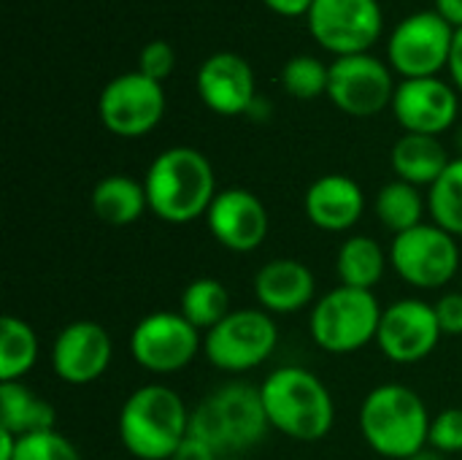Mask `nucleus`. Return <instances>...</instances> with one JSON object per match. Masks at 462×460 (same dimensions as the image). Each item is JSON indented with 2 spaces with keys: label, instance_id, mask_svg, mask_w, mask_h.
Here are the masks:
<instances>
[{
  "label": "nucleus",
  "instance_id": "obj_27",
  "mask_svg": "<svg viewBox=\"0 0 462 460\" xmlns=\"http://www.w3.org/2000/svg\"><path fill=\"white\" fill-rule=\"evenodd\" d=\"M179 312L200 333H208L214 325H219L233 312L230 293H227V287L219 279H214V277H198V279H192L181 290Z\"/></svg>",
  "mask_w": 462,
  "mask_h": 460
},
{
  "label": "nucleus",
  "instance_id": "obj_6",
  "mask_svg": "<svg viewBox=\"0 0 462 460\" xmlns=\"http://www.w3.org/2000/svg\"><path fill=\"white\" fill-rule=\"evenodd\" d=\"M382 312L374 290L338 285L317 298L309 312L311 342L328 355H355L376 344Z\"/></svg>",
  "mask_w": 462,
  "mask_h": 460
},
{
  "label": "nucleus",
  "instance_id": "obj_36",
  "mask_svg": "<svg viewBox=\"0 0 462 460\" xmlns=\"http://www.w3.org/2000/svg\"><path fill=\"white\" fill-rule=\"evenodd\" d=\"M449 76L455 89L462 95V27L455 33V46H452V57H449Z\"/></svg>",
  "mask_w": 462,
  "mask_h": 460
},
{
  "label": "nucleus",
  "instance_id": "obj_18",
  "mask_svg": "<svg viewBox=\"0 0 462 460\" xmlns=\"http://www.w3.org/2000/svg\"><path fill=\"white\" fill-rule=\"evenodd\" d=\"M198 95L203 106L219 117L249 114L257 103V84L252 65L236 52H214L203 60L198 79Z\"/></svg>",
  "mask_w": 462,
  "mask_h": 460
},
{
  "label": "nucleus",
  "instance_id": "obj_28",
  "mask_svg": "<svg viewBox=\"0 0 462 460\" xmlns=\"http://www.w3.org/2000/svg\"><path fill=\"white\" fill-rule=\"evenodd\" d=\"M430 222L462 239V157H452L441 179L428 190Z\"/></svg>",
  "mask_w": 462,
  "mask_h": 460
},
{
  "label": "nucleus",
  "instance_id": "obj_5",
  "mask_svg": "<svg viewBox=\"0 0 462 460\" xmlns=\"http://www.w3.org/2000/svg\"><path fill=\"white\" fill-rule=\"evenodd\" d=\"M430 420L433 415L422 396L403 382L376 385L368 390L357 412L363 442L387 460H409L425 450Z\"/></svg>",
  "mask_w": 462,
  "mask_h": 460
},
{
  "label": "nucleus",
  "instance_id": "obj_2",
  "mask_svg": "<svg viewBox=\"0 0 462 460\" xmlns=\"http://www.w3.org/2000/svg\"><path fill=\"white\" fill-rule=\"evenodd\" d=\"M260 399L271 431L303 445L322 442L336 426V401L330 388L303 366H282L260 385Z\"/></svg>",
  "mask_w": 462,
  "mask_h": 460
},
{
  "label": "nucleus",
  "instance_id": "obj_8",
  "mask_svg": "<svg viewBox=\"0 0 462 460\" xmlns=\"http://www.w3.org/2000/svg\"><path fill=\"white\" fill-rule=\"evenodd\" d=\"M390 268L414 290H444L462 274L460 244L436 222H422L393 236Z\"/></svg>",
  "mask_w": 462,
  "mask_h": 460
},
{
  "label": "nucleus",
  "instance_id": "obj_24",
  "mask_svg": "<svg viewBox=\"0 0 462 460\" xmlns=\"http://www.w3.org/2000/svg\"><path fill=\"white\" fill-rule=\"evenodd\" d=\"M54 428V407L24 382H0V431L30 437Z\"/></svg>",
  "mask_w": 462,
  "mask_h": 460
},
{
  "label": "nucleus",
  "instance_id": "obj_15",
  "mask_svg": "<svg viewBox=\"0 0 462 460\" xmlns=\"http://www.w3.org/2000/svg\"><path fill=\"white\" fill-rule=\"evenodd\" d=\"M49 361L60 382L73 388L92 385L108 371L114 361L111 333L95 320H73L57 331Z\"/></svg>",
  "mask_w": 462,
  "mask_h": 460
},
{
  "label": "nucleus",
  "instance_id": "obj_4",
  "mask_svg": "<svg viewBox=\"0 0 462 460\" xmlns=\"http://www.w3.org/2000/svg\"><path fill=\"white\" fill-rule=\"evenodd\" d=\"M271 431L260 385L233 380L214 388L195 409L189 434L206 442L219 458H238L257 447Z\"/></svg>",
  "mask_w": 462,
  "mask_h": 460
},
{
  "label": "nucleus",
  "instance_id": "obj_25",
  "mask_svg": "<svg viewBox=\"0 0 462 460\" xmlns=\"http://www.w3.org/2000/svg\"><path fill=\"white\" fill-rule=\"evenodd\" d=\"M374 214L382 222V228H387L393 236L406 233L417 225L425 222L428 214V195H422L420 187L393 179L387 182L376 198H374Z\"/></svg>",
  "mask_w": 462,
  "mask_h": 460
},
{
  "label": "nucleus",
  "instance_id": "obj_41",
  "mask_svg": "<svg viewBox=\"0 0 462 460\" xmlns=\"http://www.w3.org/2000/svg\"><path fill=\"white\" fill-rule=\"evenodd\" d=\"M219 460H244V458H219Z\"/></svg>",
  "mask_w": 462,
  "mask_h": 460
},
{
  "label": "nucleus",
  "instance_id": "obj_37",
  "mask_svg": "<svg viewBox=\"0 0 462 460\" xmlns=\"http://www.w3.org/2000/svg\"><path fill=\"white\" fill-rule=\"evenodd\" d=\"M436 11L455 27H462V0H436Z\"/></svg>",
  "mask_w": 462,
  "mask_h": 460
},
{
  "label": "nucleus",
  "instance_id": "obj_21",
  "mask_svg": "<svg viewBox=\"0 0 462 460\" xmlns=\"http://www.w3.org/2000/svg\"><path fill=\"white\" fill-rule=\"evenodd\" d=\"M452 163L447 146L436 136H420V133H403L390 152V165L395 171V179L409 182L414 187H433L447 165Z\"/></svg>",
  "mask_w": 462,
  "mask_h": 460
},
{
  "label": "nucleus",
  "instance_id": "obj_40",
  "mask_svg": "<svg viewBox=\"0 0 462 460\" xmlns=\"http://www.w3.org/2000/svg\"><path fill=\"white\" fill-rule=\"evenodd\" d=\"M455 144H457V152H460L457 157H462V127L457 130V136H455Z\"/></svg>",
  "mask_w": 462,
  "mask_h": 460
},
{
  "label": "nucleus",
  "instance_id": "obj_14",
  "mask_svg": "<svg viewBox=\"0 0 462 460\" xmlns=\"http://www.w3.org/2000/svg\"><path fill=\"white\" fill-rule=\"evenodd\" d=\"M444 339L433 304L422 298H401L382 312L376 347L398 366H414L430 358Z\"/></svg>",
  "mask_w": 462,
  "mask_h": 460
},
{
  "label": "nucleus",
  "instance_id": "obj_34",
  "mask_svg": "<svg viewBox=\"0 0 462 460\" xmlns=\"http://www.w3.org/2000/svg\"><path fill=\"white\" fill-rule=\"evenodd\" d=\"M171 460H219V455L206 445V442H200L198 437H187L181 445H179V450L173 453V458Z\"/></svg>",
  "mask_w": 462,
  "mask_h": 460
},
{
  "label": "nucleus",
  "instance_id": "obj_10",
  "mask_svg": "<svg viewBox=\"0 0 462 460\" xmlns=\"http://www.w3.org/2000/svg\"><path fill=\"white\" fill-rule=\"evenodd\" d=\"M455 27L439 11H417L395 24L387 43L390 68L403 79H430L449 68Z\"/></svg>",
  "mask_w": 462,
  "mask_h": 460
},
{
  "label": "nucleus",
  "instance_id": "obj_20",
  "mask_svg": "<svg viewBox=\"0 0 462 460\" xmlns=\"http://www.w3.org/2000/svg\"><path fill=\"white\" fill-rule=\"evenodd\" d=\"M303 211L314 228L325 233H346L365 214V192L346 174H325L309 184Z\"/></svg>",
  "mask_w": 462,
  "mask_h": 460
},
{
  "label": "nucleus",
  "instance_id": "obj_1",
  "mask_svg": "<svg viewBox=\"0 0 462 460\" xmlns=\"http://www.w3.org/2000/svg\"><path fill=\"white\" fill-rule=\"evenodd\" d=\"M149 211L168 225H189L206 217L217 198V174L211 160L195 146H171L160 152L143 176Z\"/></svg>",
  "mask_w": 462,
  "mask_h": 460
},
{
  "label": "nucleus",
  "instance_id": "obj_38",
  "mask_svg": "<svg viewBox=\"0 0 462 460\" xmlns=\"http://www.w3.org/2000/svg\"><path fill=\"white\" fill-rule=\"evenodd\" d=\"M16 445H19V437H14L8 431H0V460H14Z\"/></svg>",
  "mask_w": 462,
  "mask_h": 460
},
{
  "label": "nucleus",
  "instance_id": "obj_26",
  "mask_svg": "<svg viewBox=\"0 0 462 460\" xmlns=\"http://www.w3.org/2000/svg\"><path fill=\"white\" fill-rule=\"evenodd\" d=\"M41 355L38 333L22 317L0 320V382H24Z\"/></svg>",
  "mask_w": 462,
  "mask_h": 460
},
{
  "label": "nucleus",
  "instance_id": "obj_7",
  "mask_svg": "<svg viewBox=\"0 0 462 460\" xmlns=\"http://www.w3.org/2000/svg\"><path fill=\"white\" fill-rule=\"evenodd\" d=\"M279 347V325L260 306L233 309L219 325L203 333V358L222 374L260 369Z\"/></svg>",
  "mask_w": 462,
  "mask_h": 460
},
{
  "label": "nucleus",
  "instance_id": "obj_12",
  "mask_svg": "<svg viewBox=\"0 0 462 460\" xmlns=\"http://www.w3.org/2000/svg\"><path fill=\"white\" fill-rule=\"evenodd\" d=\"M165 114V89L141 70L114 76L97 98L103 127L119 138H141L152 133Z\"/></svg>",
  "mask_w": 462,
  "mask_h": 460
},
{
  "label": "nucleus",
  "instance_id": "obj_11",
  "mask_svg": "<svg viewBox=\"0 0 462 460\" xmlns=\"http://www.w3.org/2000/svg\"><path fill=\"white\" fill-rule=\"evenodd\" d=\"M306 22L314 41L336 57L365 54L384 30L379 0H314Z\"/></svg>",
  "mask_w": 462,
  "mask_h": 460
},
{
  "label": "nucleus",
  "instance_id": "obj_16",
  "mask_svg": "<svg viewBox=\"0 0 462 460\" xmlns=\"http://www.w3.org/2000/svg\"><path fill=\"white\" fill-rule=\"evenodd\" d=\"M393 114L403 133L441 136L455 127L460 114V92L455 84L430 76V79H403L393 98Z\"/></svg>",
  "mask_w": 462,
  "mask_h": 460
},
{
  "label": "nucleus",
  "instance_id": "obj_29",
  "mask_svg": "<svg viewBox=\"0 0 462 460\" xmlns=\"http://www.w3.org/2000/svg\"><path fill=\"white\" fill-rule=\"evenodd\" d=\"M330 65H325L314 54H295L282 68V87L295 100H317L328 95Z\"/></svg>",
  "mask_w": 462,
  "mask_h": 460
},
{
  "label": "nucleus",
  "instance_id": "obj_42",
  "mask_svg": "<svg viewBox=\"0 0 462 460\" xmlns=\"http://www.w3.org/2000/svg\"><path fill=\"white\" fill-rule=\"evenodd\" d=\"M460 279H462V274H460Z\"/></svg>",
  "mask_w": 462,
  "mask_h": 460
},
{
  "label": "nucleus",
  "instance_id": "obj_30",
  "mask_svg": "<svg viewBox=\"0 0 462 460\" xmlns=\"http://www.w3.org/2000/svg\"><path fill=\"white\" fill-rule=\"evenodd\" d=\"M14 460H81V455L65 434L51 428V431L22 437Z\"/></svg>",
  "mask_w": 462,
  "mask_h": 460
},
{
  "label": "nucleus",
  "instance_id": "obj_39",
  "mask_svg": "<svg viewBox=\"0 0 462 460\" xmlns=\"http://www.w3.org/2000/svg\"><path fill=\"white\" fill-rule=\"evenodd\" d=\"M409 460H444V455H441V453H436L433 447H425V450L414 453Z\"/></svg>",
  "mask_w": 462,
  "mask_h": 460
},
{
  "label": "nucleus",
  "instance_id": "obj_22",
  "mask_svg": "<svg viewBox=\"0 0 462 460\" xmlns=\"http://www.w3.org/2000/svg\"><path fill=\"white\" fill-rule=\"evenodd\" d=\"M89 203H92L95 217L111 228H127L149 211V198H146L143 182H138L127 174L103 176L92 187Z\"/></svg>",
  "mask_w": 462,
  "mask_h": 460
},
{
  "label": "nucleus",
  "instance_id": "obj_9",
  "mask_svg": "<svg viewBox=\"0 0 462 460\" xmlns=\"http://www.w3.org/2000/svg\"><path fill=\"white\" fill-rule=\"evenodd\" d=\"M200 352L203 333L189 325L181 312H152L141 317L130 333L133 361L154 377L184 371Z\"/></svg>",
  "mask_w": 462,
  "mask_h": 460
},
{
  "label": "nucleus",
  "instance_id": "obj_23",
  "mask_svg": "<svg viewBox=\"0 0 462 460\" xmlns=\"http://www.w3.org/2000/svg\"><path fill=\"white\" fill-rule=\"evenodd\" d=\"M390 266V252L371 236H346L336 252L338 285L374 290Z\"/></svg>",
  "mask_w": 462,
  "mask_h": 460
},
{
  "label": "nucleus",
  "instance_id": "obj_17",
  "mask_svg": "<svg viewBox=\"0 0 462 460\" xmlns=\"http://www.w3.org/2000/svg\"><path fill=\"white\" fill-rule=\"evenodd\" d=\"M203 220L214 241L236 255H249L260 249L271 228L265 203L244 187L219 190Z\"/></svg>",
  "mask_w": 462,
  "mask_h": 460
},
{
  "label": "nucleus",
  "instance_id": "obj_35",
  "mask_svg": "<svg viewBox=\"0 0 462 460\" xmlns=\"http://www.w3.org/2000/svg\"><path fill=\"white\" fill-rule=\"evenodd\" d=\"M273 14L287 16V19H298V16H309L314 0H263Z\"/></svg>",
  "mask_w": 462,
  "mask_h": 460
},
{
  "label": "nucleus",
  "instance_id": "obj_13",
  "mask_svg": "<svg viewBox=\"0 0 462 460\" xmlns=\"http://www.w3.org/2000/svg\"><path fill=\"white\" fill-rule=\"evenodd\" d=\"M393 68L374 54H349L330 62L328 98L349 117H376L393 106L395 79Z\"/></svg>",
  "mask_w": 462,
  "mask_h": 460
},
{
  "label": "nucleus",
  "instance_id": "obj_31",
  "mask_svg": "<svg viewBox=\"0 0 462 460\" xmlns=\"http://www.w3.org/2000/svg\"><path fill=\"white\" fill-rule=\"evenodd\" d=\"M428 447L436 453L447 455H460L462 453V409L449 407L433 415L430 420V434H428Z\"/></svg>",
  "mask_w": 462,
  "mask_h": 460
},
{
  "label": "nucleus",
  "instance_id": "obj_32",
  "mask_svg": "<svg viewBox=\"0 0 462 460\" xmlns=\"http://www.w3.org/2000/svg\"><path fill=\"white\" fill-rule=\"evenodd\" d=\"M173 68H176V49H173L168 41L157 38V41H149V43L141 49L138 70H141L143 76H149V79H154V81L162 84V81L173 73Z\"/></svg>",
  "mask_w": 462,
  "mask_h": 460
},
{
  "label": "nucleus",
  "instance_id": "obj_33",
  "mask_svg": "<svg viewBox=\"0 0 462 460\" xmlns=\"http://www.w3.org/2000/svg\"><path fill=\"white\" fill-rule=\"evenodd\" d=\"M433 309H436V317H439L444 336H462V290L444 293L433 304Z\"/></svg>",
  "mask_w": 462,
  "mask_h": 460
},
{
  "label": "nucleus",
  "instance_id": "obj_19",
  "mask_svg": "<svg viewBox=\"0 0 462 460\" xmlns=\"http://www.w3.org/2000/svg\"><path fill=\"white\" fill-rule=\"evenodd\" d=\"M257 306L268 314H298L306 306H314L317 277L314 271L295 258H273L263 263L252 282Z\"/></svg>",
  "mask_w": 462,
  "mask_h": 460
},
{
  "label": "nucleus",
  "instance_id": "obj_3",
  "mask_svg": "<svg viewBox=\"0 0 462 460\" xmlns=\"http://www.w3.org/2000/svg\"><path fill=\"white\" fill-rule=\"evenodd\" d=\"M189 420L192 409L173 388L149 382L125 399L116 418V434L125 453L135 460H171L189 437Z\"/></svg>",
  "mask_w": 462,
  "mask_h": 460
}]
</instances>
